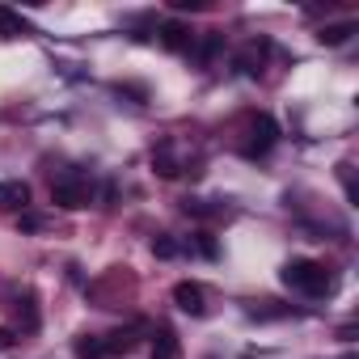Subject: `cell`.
<instances>
[{
	"label": "cell",
	"instance_id": "obj_1",
	"mask_svg": "<svg viewBox=\"0 0 359 359\" xmlns=\"http://www.w3.org/2000/svg\"><path fill=\"white\" fill-rule=\"evenodd\" d=\"M279 275H283L287 287H296V292H304V296H325V292H334V275H330L321 262H313V258H292Z\"/></svg>",
	"mask_w": 359,
	"mask_h": 359
},
{
	"label": "cell",
	"instance_id": "obj_2",
	"mask_svg": "<svg viewBox=\"0 0 359 359\" xmlns=\"http://www.w3.org/2000/svg\"><path fill=\"white\" fill-rule=\"evenodd\" d=\"M51 199L64 212H81V208L93 203V182H89L85 173H64V177H55V182H51Z\"/></svg>",
	"mask_w": 359,
	"mask_h": 359
},
{
	"label": "cell",
	"instance_id": "obj_3",
	"mask_svg": "<svg viewBox=\"0 0 359 359\" xmlns=\"http://www.w3.org/2000/svg\"><path fill=\"white\" fill-rule=\"evenodd\" d=\"M279 140V127L271 114H254L250 118V144H245V156H266Z\"/></svg>",
	"mask_w": 359,
	"mask_h": 359
},
{
	"label": "cell",
	"instance_id": "obj_4",
	"mask_svg": "<svg viewBox=\"0 0 359 359\" xmlns=\"http://www.w3.org/2000/svg\"><path fill=\"white\" fill-rule=\"evenodd\" d=\"M173 304L182 309V313H191V317H203V313H208V304H203V287L191 283V279H182V283L173 287Z\"/></svg>",
	"mask_w": 359,
	"mask_h": 359
},
{
	"label": "cell",
	"instance_id": "obj_5",
	"mask_svg": "<svg viewBox=\"0 0 359 359\" xmlns=\"http://www.w3.org/2000/svg\"><path fill=\"white\" fill-rule=\"evenodd\" d=\"M161 47L165 51H191L195 47V30L187 22H165L161 26Z\"/></svg>",
	"mask_w": 359,
	"mask_h": 359
},
{
	"label": "cell",
	"instance_id": "obj_6",
	"mask_svg": "<svg viewBox=\"0 0 359 359\" xmlns=\"http://www.w3.org/2000/svg\"><path fill=\"white\" fill-rule=\"evenodd\" d=\"M266 51H271V43H266V39H254V43L237 55V68H241V72H250V76H258V68H262Z\"/></svg>",
	"mask_w": 359,
	"mask_h": 359
},
{
	"label": "cell",
	"instance_id": "obj_7",
	"mask_svg": "<svg viewBox=\"0 0 359 359\" xmlns=\"http://www.w3.org/2000/svg\"><path fill=\"white\" fill-rule=\"evenodd\" d=\"M355 30H359L355 22H334V26H321V30H317V43H321V47H342Z\"/></svg>",
	"mask_w": 359,
	"mask_h": 359
},
{
	"label": "cell",
	"instance_id": "obj_8",
	"mask_svg": "<svg viewBox=\"0 0 359 359\" xmlns=\"http://www.w3.org/2000/svg\"><path fill=\"white\" fill-rule=\"evenodd\" d=\"M30 203V187L26 182H0V208H26Z\"/></svg>",
	"mask_w": 359,
	"mask_h": 359
},
{
	"label": "cell",
	"instance_id": "obj_9",
	"mask_svg": "<svg viewBox=\"0 0 359 359\" xmlns=\"http://www.w3.org/2000/svg\"><path fill=\"white\" fill-rule=\"evenodd\" d=\"M152 165H156V173H161V177H177V173H182V165L173 161V144H169V140L152 152Z\"/></svg>",
	"mask_w": 359,
	"mask_h": 359
},
{
	"label": "cell",
	"instance_id": "obj_10",
	"mask_svg": "<svg viewBox=\"0 0 359 359\" xmlns=\"http://www.w3.org/2000/svg\"><path fill=\"white\" fill-rule=\"evenodd\" d=\"M72 351H76V359H106V346H102L97 334H76Z\"/></svg>",
	"mask_w": 359,
	"mask_h": 359
},
{
	"label": "cell",
	"instance_id": "obj_11",
	"mask_svg": "<svg viewBox=\"0 0 359 359\" xmlns=\"http://www.w3.org/2000/svg\"><path fill=\"white\" fill-rule=\"evenodd\" d=\"M0 34H5V39H22V34H30V22L22 13H13V9H0Z\"/></svg>",
	"mask_w": 359,
	"mask_h": 359
},
{
	"label": "cell",
	"instance_id": "obj_12",
	"mask_svg": "<svg viewBox=\"0 0 359 359\" xmlns=\"http://www.w3.org/2000/svg\"><path fill=\"white\" fill-rule=\"evenodd\" d=\"M152 359H177V334H173V330H156V338H152Z\"/></svg>",
	"mask_w": 359,
	"mask_h": 359
},
{
	"label": "cell",
	"instance_id": "obj_13",
	"mask_svg": "<svg viewBox=\"0 0 359 359\" xmlns=\"http://www.w3.org/2000/svg\"><path fill=\"white\" fill-rule=\"evenodd\" d=\"M102 346H106V355H127L135 346V330H114L110 338H102Z\"/></svg>",
	"mask_w": 359,
	"mask_h": 359
},
{
	"label": "cell",
	"instance_id": "obj_14",
	"mask_svg": "<svg viewBox=\"0 0 359 359\" xmlns=\"http://www.w3.org/2000/svg\"><path fill=\"white\" fill-rule=\"evenodd\" d=\"M220 47H224V34L220 30H208L203 34V47H199V64H212L220 55Z\"/></svg>",
	"mask_w": 359,
	"mask_h": 359
},
{
	"label": "cell",
	"instance_id": "obj_15",
	"mask_svg": "<svg viewBox=\"0 0 359 359\" xmlns=\"http://www.w3.org/2000/svg\"><path fill=\"white\" fill-rule=\"evenodd\" d=\"M18 317H22V325H26V330H34V325H39V304H34V292H26V296L18 300Z\"/></svg>",
	"mask_w": 359,
	"mask_h": 359
},
{
	"label": "cell",
	"instance_id": "obj_16",
	"mask_svg": "<svg viewBox=\"0 0 359 359\" xmlns=\"http://www.w3.org/2000/svg\"><path fill=\"white\" fill-rule=\"evenodd\" d=\"M152 254L156 258H177V254H182V245H177L169 233H161V237H152Z\"/></svg>",
	"mask_w": 359,
	"mask_h": 359
},
{
	"label": "cell",
	"instance_id": "obj_17",
	"mask_svg": "<svg viewBox=\"0 0 359 359\" xmlns=\"http://www.w3.org/2000/svg\"><path fill=\"white\" fill-rule=\"evenodd\" d=\"M47 224H51V220H47L43 212H22V220H18V229H22V233H43Z\"/></svg>",
	"mask_w": 359,
	"mask_h": 359
},
{
	"label": "cell",
	"instance_id": "obj_18",
	"mask_svg": "<svg viewBox=\"0 0 359 359\" xmlns=\"http://www.w3.org/2000/svg\"><path fill=\"white\" fill-rule=\"evenodd\" d=\"M169 9L173 13H199V9H208V0H169Z\"/></svg>",
	"mask_w": 359,
	"mask_h": 359
},
{
	"label": "cell",
	"instance_id": "obj_19",
	"mask_svg": "<svg viewBox=\"0 0 359 359\" xmlns=\"http://www.w3.org/2000/svg\"><path fill=\"white\" fill-rule=\"evenodd\" d=\"M199 254H203V258H216V241H212V233H199Z\"/></svg>",
	"mask_w": 359,
	"mask_h": 359
},
{
	"label": "cell",
	"instance_id": "obj_20",
	"mask_svg": "<svg viewBox=\"0 0 359 359\" xmlns=\"http://www.w3.org/2000/svg\"><path fill=\"white\" fill-rule=\"evenodd\" d=\"M13 338H18L13 330H0V351H9V346H13Z\"/></svg>",
	"mask_w": 359,
	"mask_h": 359
}]
</instances>
